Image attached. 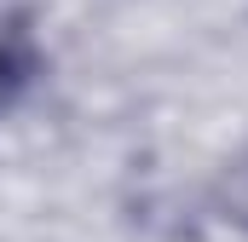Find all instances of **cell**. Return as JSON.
I'll return each mask as SVG.
<instances>
[{"mask_svg": "<svg viewBox=\"0 0 248 242\" xmlns=\"http://www.w3.org/2000/svg\"><path fill=\"white\" fill-rule=\"evenodd\" d=\"M214 202H219V213L248 231V150H237L225 167H219V179H214Z\"/></svg>", "mask_w": 248, "mask_h": 242, "instance_id": "obj_1", "label": "cell"}, {"mask_svg": "<svg viewBox=\"0 0 248 242\" xmlns=\"http://www.w3.org/2000/svg\"><path fill=\"white\" fill-rule=\"evenodd\" d=\"M23 75H29L23 35H17V23H12V17H0V110L12 104V92L23 87Z\"/></svg>", "mask_w": 248, "mask_h": 242, "instance_id": "obj_2", "label": "cell"}]
</instances>
